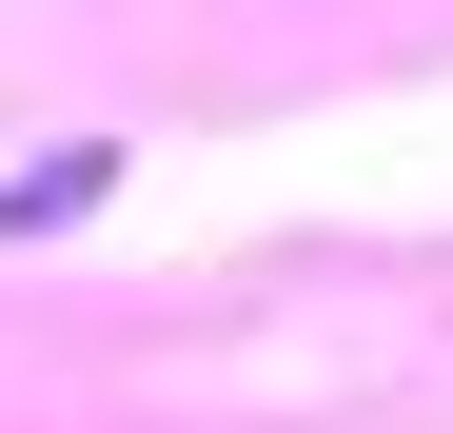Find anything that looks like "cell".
<instances>
[{"mask_svg": "<svg viewBox=\"0 0 453 433\" xmlns=\"http://www.w3.org/2000/svg\"><path fill=\"white\" fill-rule=\"evenodd\" d=\"M99 178H119V158H40V178H0V256H20V237H40V216H80Z\"/></svg>", "mask_w": 453, "mask_h": 433, "instance_id": "obj_1", "label": "cell"}]
</instances>
